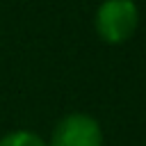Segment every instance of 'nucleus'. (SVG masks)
<instances>
[{"label":"nucleus","mask_w":146,"mask_h":146,"mask_svg":"<svg viewBox=\"0 0 146 146\" xmlns=\"http://www.w3.org/2000/svg\"><path fill=\"white\" fill-rule=\"evenodd\" d=\"M94 25L100 41L110 46L125 43L139 25V9L132 0H103L96 9Z\"/></svg>","instance_id":"f257e3e1"},{"label":"nucleus","mask_w":146,"mask_h":146,"mask_svg":"<svg viewBox=\"0 0 146 146\" xmlns=\"http://www.w3.org/2000/svg\"><path fill=\"white\" fill-rule=\"evenodd\" d=\"M48 146H103L100 123L82 112L66 114L55 125Z\"/></svg>","instance_id":"f03ea898"},{"label":"nucleus","mask_w":146,"mask_h":146,"mask_svg":"<svg viewBox=\"0 0 146 146\" xmlns=\"http://www.w3.org/2000/svg\"><path fill=\"white\" fill-rule=\"evenodd\" d=\"M0 146H48V144L30 130H14L0 137Z\"/></svg>","instance_id":"7ed1b4c3"}]
</instances>
